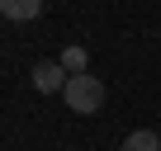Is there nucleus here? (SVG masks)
<instances>
[{
	"label": "nucleus",
	"mask_w": 161,
	"mask_h": 151,
	"mask_svg": "<svg viewBox=\"0 0 161 151\" xmlns=\"http://www.w3.org/2000/svg\"><path fill=\"white\" fill-rule=\"evenodd\" d=\"M62 99H66V109L71 113H100V104H104V81L100 76H71L66 81V90H62Z\"/></svg>",
	"instance_id": "1"
},
{
	"label": "nucleus",
	"mask_w": 161,
	"mask_h": 151,
	"mask_svg": "<svg viewBox=\"0 0 161 151\" xmlns=\"http://www.w3.org/2000/svg\"><path fill=\"white\" fill-rule=\"evenodd\" d=\"M66 81H71V76L62 71V61H38V66H33V85H38L43 95H57V90H66Z\"/></svg>",
	"instance_id": "2"
},
{
	"label": "nucleus",
	"mask_w": 161,
	"mask_h": 151,
	"mask_svg": "<svg viewBox=\"0 0 161 151\" xmlns=\"http://www.w3.org/2000/svg\"><path fill=\"white\" fill-rule=\"evenodd\" d=\"M38 10H43V0H0V14H5V19H14V24L38 19Z\"/></svg>",
	"instance_id": "3"
},
{
	"label": "nucleus",
	"mask_w": 161,
	"mask_h": 151,
	"mask_svg": "<svg viewBox=\"0 0 161 151\" xmlns=\"http://www.w3.org/2000/svg\"><path fill=\"white\" fill-rule=\"evenodd\" d=\"M119 151H161V137L152 132V128H137V132H128L123 137V146Z\"/></svg>",
	"instance_id": "4"
},
{
	"label": "nucleus",
	"mask_w": 161,
	"mask_h": 151,
	"mask_svg": "<svg viewBox=\"0 0 161 151\" xmlns=\"http://www.w3.org/2000/svg\"><path fill=\"white\" fill-rule=\"evenodd\" d=\"M62 71L66 76H86V47H66L62 52Z\"/></svg>",
	"instance_id": "5"
}]
</instances>
